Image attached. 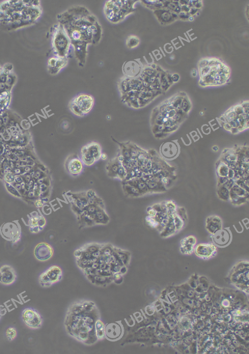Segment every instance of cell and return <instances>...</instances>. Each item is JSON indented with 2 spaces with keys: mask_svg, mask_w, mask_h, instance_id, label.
I'll return each instance as SVG.
<instances>
[{
  "mask_svg": "<svg viewBox=\"0 0 249 354\" xmlns=\"http://www.w3.org/2000/svg\"><path fill=\"white\" fill-rule=\"evenodd\" d=\"M222 221L219 216L212 215L209 216L206 220V228L209 233L214 234L217 230L221 229Z\"/></svg>",
  "mask_w": 249,
  "mask_h": 354,
  "instance_id": "cell-24",
  "label": "cell"
},
{
  "mask_svg": "<svg viewBox=\"0 0 249 354\" xmlns=\"http://www.w3.org/2000/svg\"><path fill=\"white\" fill-rule=\"evenodd\" d=\"M24 323L32 330L39 329L42 326L43 319L38 311L32 307L24 309L21 313Z\"/></svg>",
  "mask_w": 249,
  "mask_h": 354,
  "instance_id": "cell-18",
  "label": "cell"
},
{
  "mask_svg": "<svg viewBox=\"0 0 249 354\" xmlns=\"http://www.w3.org/2000/svg\"><path fill=\"white\" fill-rule=\"evenodd\" d=\"M111 139L118 146L116 156L125 170L124 180L140 179L153 193L166 190L175 179V167L157 150L144 148L131 141H119L112 136Z\"/></svg>",
  "mask_w": 249,
  "mask_h": 354,
  "instance_id": "cell-1",
  "label": "cell"
},
{
  "mask_svg": "<svg viewBox=\"0 0 249 354\" xmlns=\"http://www.w3.org/2000/svg\"><path fill=\"white\" fill-rule=\"evenodd\" d=\"M195 254L202 259H209L215 256L217 247L213 243H200L194 249Z\"/></svg>",
  "mask_w": 249,
  "mask_h": 354,
  "instance_id": "cell-19",
  "label": "cell"
},
{
  "mask_svg": "<svg viewBox=\"0 0 249 354\" xmlns=\"http://www.w3.org/2000/svg\"><path fill=\"white\" fill-rule=\"evenodd\" d=\"M107 158V154H105V153H103L102 154V155H101V159H103L104 160H105Z\"/></svg>",
  "mask_w": 249,
  "mask_h": 354,
  "instance_id": "cell-32",
  "label": "cell"
},
{
  "mask_svg": "<svg viewBox=\"0 0 249 354\" xmlns=\"http://www.w3.org/2000/svg\"><path fill=\"white\" fill-rule=\"evenodd\" d=\"M105 170L107 177L111 179L122 182L126 178L125 170L116 156L108 160Z\"/></svg>",
  "mask_w": 249,
  "mask_h": 354,
  "instance_id": "cell-16",
  "label": "cell"
},
{
  "mask_svg": "<svg viewBox=\"0 0 249 354\" xmlns=\"http://www.w3.org/2000/svg\"><path fill=\"white\" fill-rule=\"evenodd\" d=\"M218 187L242 192L248 188L249 147L235 145L225 148L216 162Z\"/></svg>",
  "mask_w": 249,
  "mask_h": 354,
  "instance_id": "cell-6",
  "label": "cell"
},
{
  "mask_svg": "<svg viewBox=\"0 0 249 354\" xmlns=\"http://www.w3.org/2000/svg\"><path fill=\"white\" fill-rule=\"evenodd\" d=\"M57 20L70 40L77 62L83 66L88 46L97 44L102 38L103 30L99 21L88 9L82 6L65 10L58 15Z\"/></svg>",
  "mask_w": 249,
  "mask_h": 354,
  "instance_id": "cell-4",
  "label": "cell"
},
{
  "mask_svg": "<svg viewBox=\"0 0 249 354\" xmlns=\"http://www.w3.org/2000/svg\"><path fill=\"white\" fill-rule=\"evenodd\" d=\"M138 0H109L103 7V13L106 19L112 24L123 21L135 11V4Z\"/></svg>",
  "mask_w": 249,
  "mask_h": 354,
  "instance_id": "cell-11",
  "label": "cell"
},
{
  "mask_svg": "<svg viewBox=\"0 0 249 354\" xmlns=\"http://www.w3.org/2000/svg\"><path fill=\"white\" fill-rule=\"evenodd\" d=\"M99 311L92 301L73 302L68 309L64 325L68 334L85 344L95 343L97 338L95 326L100 319Z\"/></svg>",
  "mask_w": 249,
  "mask_h": 354,
  "instance_id": "cell-8",
  "label": "cell"
},
{
  "mask_svg": "<svg viewBox=\"0 0 249 354\" xmlns=\"http://www.w3.org/2000/svg\"><path fill=\"white\" fill-rule=\"evenodd\" d=\"M94 101L92 95L88 93H80L70 101L68 108L74 116L83 117L91 110Z\"/></svg>",
  "mask_w": 249,
  "mask_h": 354,
  "instance_id": "cell-12",
  "label": "cell"
},
{
  "mask_svg": "<svg viewBox=\"0 0 249 354\" xmlns=\"http://www.w3.org/2000/svg\"><path fill=\"white\" fill-rule=\"evenodd\" d=\"M63 272L57 266H52L39 275L38 283L43 288L50 287L61 280Z\"/></svg>",
  "mask_w": 249,
  "mask_h": 354,
  "instance_id": "cell-15",
  "label": "cell"
},
{
  "mask_svg": "<svg viewBox=\"0 0 249 354\" xmlns=\"http://www.w3.org/2000/svg\"><path fill=\"white\" fill-rule=\"evenodd\" d=\"M140 43V38L135 35H130L125 40V45L127 48L134 49L138 47Z\"/></svg>",
  "mask_w": 249,
  "mask_h": 354,
  "instance_id": "cell-28",
  "label": "cell"
},
{
  "mask_svg": "<svg viewBox=\"0 0 249 354\" xmlns=\"http://www.w3.org/2000/svg\"><path fill=\"white\" fill-rule=\"evenodd\" d=\"M5 336L9 341H13L17 336V330L16 328L13 327H8L6 330Z\"/></svg>",
  "mask_w": 249,
  "mask_h": 354,
  "instance_id": "cell-30",
  "label": "cell"
},
{
  "mask_svg": "<svg viewBox=\"0 0 249 354\" xmlns=\"http://www.w3.org/2000/svg\"><path fill=\"white\" fill-rule=\"evenodd\" d=\"M6 312L7 310L4 308V306L0 304V320L1 319L2 317L6 314Z\"/></svg>",
  "mask_w": 249,
  "mask_h": 354,
  "instance_id": "cell-31",
  "label": "cell"
},
{
  "mask_svg": "<svg viewBox=\"0 0 249 354\" xmlns=\"http://www.w3.org/2000/svg\"><path fill=\"white\" fill-rule=\"evenodd\" d=\"M74 256L86 278L99 286L121 282L131 260L129 250L105 242L86 243L74 251Z\"/></svg>",
  "mask_w": 249,
  "mask_h": 354,
  "instance_id": "cell-2",
  "label": "cell"
},
{
  "mask_svg": "<svg viewBox=\"0 0 249 354\" xmlns=\"http://www.w3.org/2000/svg\"><path fill=\"white\" fill-rule=\"evenodd\" d=\"M16 269L10 265H3L0 267V283L5 286L13 284L17 279Z\"/></svg>",
  "mask_w": 249,
  "mask_h": 354,
  "instance_id": "cell-20",
  "label": "cell"
},
{
  "mask_svg": "<svg viewBox=\"0 0 249 354\" xmlns=\"http://www.w3.org/2000/svg\"><path fill=\"white\" fill-rule=\"evenodd\" d=\"M95 330L98 339H102L104 336L105 328L103 322L100 319L96 322Z\"/></svg>",
  "mask_w": 249,
  "mask_h": 354,
  "instance_id": "cell-29",
  "label": "cell"
},
{
  "mask_svg": "<svg viewBox=\"0 0 249 354\" xmlns=\"http://www.w3.org/2000/svg\"><path fill=\"white\" fill-rule=\"evenodd\" d=\"M79 228L107 225L110 222L105 203L93 189L64 194Z\"/></svg>",
  "mask_w": 249,
  "mask_h": 354,
  "instance_id": "cell-7",
  "label": "cell"
},
{
  "mask_svg": "<svg viewBox=\"0 0 249 354\" xmlns=\"http://www.w3.org/2000/svg\"><path fill=\"white\" fill-rule=\"evenodd\" d=\"M52 45L56 55L68 57L71 41L63 26L59 23L55 25L53 30Z\"/></svg>",
  "mask_w": 249,
  "mask_h": 354,
  "instance_id": "cell-13",
  "label": "cell"
},
{
  "mask_svg": "<svg viewBox=\"0 0 249 354\" xmlns=\"http://www.w3.org/2000/svg\"><path fill=\"white\" fill-rule=\"evenodd\" d=\"M64 168L71 176L76 177L83 172L84 165L79 155L76 153L69 155L64 163Z\"/></svg>",
  "mask_w": 249,
  "mask_h": 354,
  "instance_id": "cell-17",
  "label": "cell"
},
{
  "mask_svg": "<svg viewBox=\"0 0 249 354\" xmlns=\"http://www.w3.org/2000/svg\"><path fill=\"white\" fill-rule=\"evenodd\" d=\"M198 84L201 87L220 86L226 84L230 78V68L214 57H204L198 63Z\"/></svg>",
  "mask_w": 249,
  "mask_h": 354,
  "instance_id": "cell-9",
  "label": "cell"
},
{
  "mask_svg": "<svg viewBox=\"0 0 249 354\" xmlns=\"http://www.w3.org/2000/svg\"><path fill=\"white\" fill-rule=\"evenodd\" d=\"M219 233L218 235L213 234V241L214 243L219 246H225L228 245L230 241L231 236L228 231L225 230H218Z\"/></svg>",
  "mask_w": 249,
  "mask_h": 354,
  "instance_id": "cell-26",
  "label": "cell"
},
{
  "mask_svg": "<svg viewBox=\"0 0 249 354\" xmlns=\"http://www.w3.org/2000/svg\"><path fill=\"white\" fill-rule=\"evenodd\" d=\"M68 62V57L53 56L48 60V71L52 74H56L67 66Z\"/></svg>",
  "mask_w": 249,
  "mask_h": 354,
  "instance_id": "cell-21",
  "label": "cell"
},
{
  "mask_svg": "<svg viewBox=\"0 0 249 354\" xmlns=\"http://www.w3.org/2000/svg\"><path fill=\"white\" fill-rule=\"evenodd\" d=\"M31 225L33 226V229H35V232L37 233L41 230L45 226L46 224L45 219L43 216L41 215H35V217L31 219Z\"/></svg>",
  "mask_w": 249,
  "mask_h": 354,
  "instance_id": "cell-27",
  "label": "cell"
},
{
  "mask_svg": "<svg viewBox=\"0 0 249 354\" xmlns=\"http://www.w3.org/2000/svg\"><path fill=\"white\" fill-rule=\"evenodd\" d=\"M178 80V75L171 76L157 65H149L134 76L120 77L117 88L122 103L130 108L139 109L165 93Z\"/></svg>",
  "mask_w": 249,
  "mask_h": 354,
  "instance_id": "cell-3",
  "label": "cell"
},
{
  "mask_svg": "<svg viewBox=\"0 0 249 354\" xmlns=\"http://www.w3.org/2000/svg\"><path fill=\"white\" fill-rule=\"evenodd\" d=\"M196 239L194 235H189L180 240L179 250L183 255H190L194 251Z\"/></svg>",
  "mask_w": 249,
  "mask_h": 354,
  "instance_id": "cell-23",
  "label": "cell"
},
{
  "mask_svg": "<svg viewBox=\"0 0 249 354\" xmlns=\"http://www.w3.org/2000/svg\"><path fill=\"white\" fill-rule=\"evenodd\" d=\"M240 271H235L233 272L232 277H231L232 283L237 286L240 287L241 289H246L247 288L248 290V280H246V278L248 279V277L246 278V275H248V273L245 274V272Z\"/></svg>",
  "mask_w": 249,
  "mask_h": 354,
  "instance_id": "cell-25",
  "label": "cell"
},
{
  "mask_svg": "<svg viewBox=\"0 0 249 354\" xmlns=\"http://www.w3.org/2000/svg\"><path fill=\"white\" fill-rule=\"evenodd\" d=\"M101 144L91 141L84 145L80 150V158L84 165L91 166L101 159L103 153Z\"/></svg>",
  "mask_w": 249,
  "mask_h": 354,
  "instance_id": "cell-14",
  "label": "cell"
},
{
  "mask_svg": "<svg viewBox=\"0 0 249 354\" xmlns=\"http://www.w3.org/2000/svg\"><path fill=\"white\" fill-rule=\"evenodd\" d=\"M36 258L40 261H46L53 255V250L51 245L46 243H40L35 247L34 251Z\"/></svg>",
  "mask_w": 249,
  "mask_h": 354,
  "instance_id": "cell-22",
  "label": "cell"
},
{
  "mask_svg": "<svg viewBox=\"0 0 249 354\" xmlns=\"http://www.w3.org/2000/svg\"><path fill=\"white\" fill-rule=\"evenodd\" d=\"M249 101H244L228 108L217 119L219 125L232 134L240 133L249 128Z\"/></svg>",
  "mask_w": 249,
  "mask_h": 354,
  "instance_id": "cell-10",
  "label": "cell"
},
{
  "mask_svg": "<svg viewBox=\"0 0 249 354\" xmlns=\"http://www.w3.org/2000/svg\"><path fill=\"white\" fill-rule=\"evenodd\" d=\"M192 108L189 95L178 92L163 100L152 110L149 123L157 139H164L176 132L188 118Z\"/></svg>",
  "mask_w": 249,
  "mask_h": 354,
  "instance_id": "cell-5",
  "label": "cell"
}]
</instances>
